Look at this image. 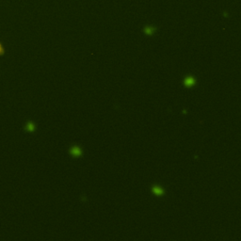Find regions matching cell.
Segmentation results:
<instances>
[{
    "mask_svg": "<svg viewBox=\"0 0 241 241\" xmlns=\"http://www.w3.org/2000/svg\"><path fill=\"white\" fill-rule=\"evenodd\" d=\"M154 31H155V28L152 27V26H147V27H145V29H144V32H145L146 34H149V35L153 34Z\"/></svg>",
    "mask_w": 241,
    "mask_h": 241,
    "instance_id": "obj_1",
    "label": "cell"
},
{
    "mask_svg": "<svg viewBox=\"0 0 241 241\" xmlns=\"http://www.w3.org/2000/svg\"><path fill=\"white\" fill-rule=\"evenodd\" d=\"M72 154L74 155H79L81 154V152H80V150L78 149L77 147H75V148L72 149Z\"/></svg>",
    "mask_w": 241,
    "mask_h": 241,
    "instance_id": "obj_2",
    "label": "cell"
},
{
    "mask_svg": "<svg viewBox=\"0 0 241 241\" xmlns=\"http://www.w3.org/2000/svg\"><path fill=\"white\" fill-rule=\"evenodd\" d=\"M186 84H187V85H188V86H190V85H193V84H194V79H193L192 77L187 78V80H186Z\"/></svg>",
    "mask_w": 241,
    "mask_h": 241,
    "instance_id": "obj_3",
    "label": "cell"
},
{
    "mask_svg": "<svg viewBox=\"0 0 241 241\" xmlns=\"http://www.w3.org/2000/svg\"><path fill=\"white\" fill-rule=\"evenodd\" d=\"M153 190H154V192H155V194H158V195H160V194L163 193V190L161 189V188H155Z\"/></svg>",
    "mask_w": 241,
    "mask_h": 241,
    "instance_id": "obj_4",
    "label": "cell"
}]
</instances>
